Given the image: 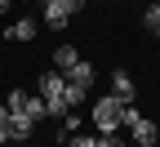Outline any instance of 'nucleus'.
I'll return each mask as SVG.
<instances>
[{"label":"nucleus","mask_w":160,"mask_h":147,"mask_svg":"<svg viewBox=\"0 0 160 147\" xmlns=\"http://www.w3.org/2000/svg\"><path fill=\"white\" fill-rule=\"evenodd\" d=\"M9 5H13V0H0V13H5V9H9Z\"/></svg>","instance_id":"2eb2a0df"},{"label":"nucleus","mask_w":160,"mask_h":147,"mask_svg":"<svg viewBox=\"0 0 160 147\" xmlns=\"http://www.w3.org/2000/svg\"><path fill=\"white\" fill-rule=\"evenodd\" d=\"M67 147H98V138H89V134H76V138H67Z\"/></svg>","instance_id":"ddd939ff"},{"label":"nucleus","mask_w":160,"mask_h":147,"mask_svg":"<svg viewBox=\"0 0 160 147\" xmlns=\"http://www.w3.org/2000/svg\"><path fill=\"white\" fill-rule=\"evenodd\" d=\"M125 129L133 134V143H138V147H151V143H156V120H147V116H133Z\"/></svg>","instance_id":"20e7f679"},{"label":"nucleus","mask_w":160,"mask_h":147,"mask_svg":"<svg viewBox=\"0 0 160 147\" xmlns=\"http://www.w3.org/2000/svg\"><path fill=\"white\" fill-rule=\"evenodd\" d=\"M62 76L71 80V85H85V89L93 85V67H89V62H85V58H80V62H76V67H71V71H62Z\"/></svg>","instance_id":"0eeeda50"},{"label":"nucleus","mask_w":160,"mask_h":147,"mask_svg":"<svg viewBox=\"0 0 160 147\" xmlns=\"http://www.w3.org/2000/svg\"><path fill=\"white\" fill-rule=\"evenodd\" d=\"M156 36H160V31H156Z\"/></svg>","instance_id":"dca6fc26"},{"label":"nucleus","mask_w":160,"mask_h":147,"mask_svg":"<svg viewBox=\"0 0 160 147\" xmlns=\"http://www.w3.org/2000/svg\"><path fill=\"white\" fill-rule=\"evenodd\" d=\"M62 89H67V76H62V71H40V98H45V107H49V116H58V120L67 116V102H62Z\"/></svg>","instance_id":"f257e3e1"},{"label":"nucleus","mask_w":160,"mask_h":147,"mask_svg":"<svg viewBox=\"0 0 160 147\" xmlns=\"http://www.w3.org/2000/svg\"><path fill=\"white\" fill-rule=\"evenodd\" d=\"M76 62H80V54H76L71 45H58V49H53V67H58V71H71Z\"/></svg>","instance_id":"6e6552de"},{"label":"nucleus","mask_w":160,"mask_h":147,"mask_svg":"<svg viewBox=\"0 0 160 147\" xmlns=\"http://www.w3.org/2000/svg\"><path fill=\"white\" fill-rule=\"evenodd\" d=\"M22 98H27L22 89H13V94H9V102H5V107H9V112H18V107H22Z\"/></svg>","instance_id":"4468645a"},{"label":"nucleus","mask_w":160,"mask_h":147,"mask_svg":"<svg viewBox=\"0 0 160 147\" xmlns=\"http://www.w3.org/2000/svg\"><path fill=\"white\" fill-rule=\"evenodd\" d=\"M142 23H147L151 31H160V5H151V9H147V18H142Z\"/></svg>","instance_id":"f8f14e48"},{"label":"nucleus","mask_w":160,"mask_h":147,"mask_svg":"<svg viewBox=\"0 0 160 147\" xmlns=\"http://www.w3.org/2000/svg\"><path fill=\"white\" fill-rule=\"evenodd\" d=\"M93 125H98V134H116V129H120V102H116L111 94L93 102Z\"/></svg>","instance_id":"7ed1b4c3"},{"label":"nucleus","mask_w":160,"mask_h":147,"mask_svg":"<svg viewBox=\"0 0 160 147\" xmlns=\"http://www.w3.org/2000/svg\"><path fill=\"white\" fill-rule=\"evenodd\" d=\"M5 36H9V40H36V18H18Z\"/></svg>","instance_id":"1a4fd4ad"},{"label":"nucleus","mask_w":160,"mask_h":147,"mask_svg":"<svg viewBox=\"0 0 160 147\" xmlns=\"http://www.w3.org/2000/svg\"><path fill=\"white\" fill-rule=\"evenodd\" d=\"M40 9H45V27L49 31H62L71 18L85 9V0H40Z\"/></svg>","instance_id":"f03ea898"},{"label":"nucleus","mask_w":160,"mask_h":147,"mask_svg":"<svg viewBox=\"0 0 160 147\" xmlns=\"http://www.w3.org/2000/svg\"><path fill=\"white\" fill-rule=\"evenodd\" d=\"M111 98L116 102H133L138 98V85L129 80V71H111Z\"/></svg>","instance_id":"39448f33"},{"label":"nucleus","mask_w":160,"mask_h":147,"mask_svg":"<svg viewBox=\"0 0 160 147\" xmlns=\"http://www.w3.org/2000/svg\"><path fill=\"white\" fill-rule=\"evenodd\" d=\"M85 98H89V89H85V85H71V80H67V89H62V102H67V112H71V107H80Z\"/></svg>","instance_id":"9d476101"},{"label":"nucleus","mask_w":160,"mask_h":147,"mask_svg":"<svg viewBox=\"0 0 160 147\" xmlns=\"http://www.w3.org/2000/svg\"><path fill=\"white\" fill-rule=\"evenodd\" d=\"M36 125H40V120H31L27 112H9V138H31Z\"/></svg>","instance_id":"423d86ee"},{"label":"nucleus","mask_w":160,"mask_h":147,"mask_svg":"<svg viewBox=\"0 0 160 147\" xmlns=\"http://www.w3.org/2000/svg\"><path fill=\"white\" fill-rule=\"evenodd\" d=\"M18 112H27L31 120H45V116H49V107H45V98H22V107H18Z\"/></svg>","instance_id":"9b49d317"}]
</instances>
